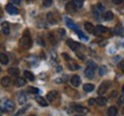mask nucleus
<instances>
[{"label": "nucleus", "mask_w": 124, "mask_h": 116, "mask_svg": "<svg viewBox=\"0 0 124 116\" xmlns=\"http://www.w3.org/2000/svg\"><path fill=\"white\" fill-rule=\"evenodd\" d=\"M66 22H67V25H68V27L70 28V29H74L75 31H77V30H78V28H77V25H76L75 23H74L72 21H71L70 18H66Z\"/></svg>", "instance_id": "17"}, {"label": "nucleus", "mask_w": 124, "mask_h": 116, "mask_svg": "<svg viewBox=\"0 0 124 116\" xmlns=\"http://www.w3.org/2000/svg\"><path fill=\"white\" fill-rule=\"evenodd\" d=\"M118 103H122V105L124 103V95H122V97L118 99Z\"/></svg>", "instance_id": "44"}, {"label": "nucleus", "mask_w": 124, "mask_h": 116, "mask_svg": "<svg viewBox=\"0 0 124 116\" xmlns=\"http://www.w3.org/2000/svg\"><path fill=\"white\" fill-rule=\"evenodd\" d=\"M12 84V80H10V78L9 77H2L1 78V85L2 86H5V87H7V86H9V85Z\"/></svg>", "instance_id": "14"}, {"label": "nucleus", "mask_w": 124, "mask_h": 116, "mask_svg": "<svg viewBox=\"0 0 124 116\" xmlns=\"http://www.w3.org/2000/svg\"><path fill=\"white\" fill-rule=\"evenodd\" d=\"M103 18H105L106 21H111V20L114 18V14L111 13V12H106V13H105Z\"/></svg>", "instance_id": "23"}, {"label": "nucleus", "mask_w": 124, "mask_h": 116, "mask_svg": "<svg viewBox=\"0 0 124 116\" xmlns=\"http://www.w3.org/2000/svg\"><path fill=\"white\" fill-rule=\"evenodd\" d=\"M117 108L115 106H111V107L108 108V110H107V115L108 116H117Z\"/></svg>", "instance_id": "12"}, {"label": "nucleus", "mask_w": 124, "mask_h": 116, "mask_svg": "<svg viewBox=\"0 0 124 116\" xmlns=\"http://www.w3.org/2000/svg\"><path fill=\"white\" fill-rule=\"evenodd\" d=\"M0 62L2 63V64H7V63L9 62L8 56H7L5 53H0Z\"/></svg>", "instance_id": "20"}, {"label": "nucleus", "mask_w": 124, "mask_h": 116, "mask_svg": "<svg viewBox=\"0 0 124 116\" xmlns=\"http://www.w3.org/2000/svg\"><path fill=\"white\" fill-rule=\"evenodd\" d=\"M47 100L48 101H54L55 99H58L59 98V93L58 92H55V91H52V92H49L48 94H47Z\"/></svg>", "instance_id": "10"}, {"label": "nucleus", "mask_w": 124, "mask_h": 116, "mask_svg": "<svg viewBox=\"0 0 124 116\" xmlns=\"http://www.w3.org/2000/svg\"><path fill=\"white\" fill-rule=\"evenodd\" d=\"M70 83H71V85H72V86H75V87L79 86L80 85V77L78 76V75H74V76L71 77Z\"/></svg>", "instance_id": "4"}, {"label": "nucleus", "mask_w": 124, "mask_h": 116, "mask_svg": "<svg viewBox=\"0 0 124 116\" xmlns=\"http://www.w3.org/2000/svg\"><path fill=\"white\" fill-rule=\"evenodd\" d=\"M17 99H18V103H21V105H24V103L27 102V95L25 93H23V92H20L17 94Z\"/></svg>", "instance_id": "9"}, {"label": "nucleus", "mask_w": 124, "mask_h": 116, "mask_svg": "<svg viewBox=\"0 0 124 116\" xmlns=\"http://www.w3.org/2000/svg\"><path fill=\"white\" fill-rule=\"evenodd\" d=\"M76 116H83V115H76Z\"/></svg>", "instance_id": "50"}, {"label": "nucleus", "mask_w": 124, "mask_h": 116, "mask_svg": "<svg viewBox=\"0 0 124 116\" xmlns=\"http://www.w3.org/2000/svg\"><path fill=\"white\" fill-rule=\"evenodd\" d=\"M52 4H53V0H43V5H44V7H49Z\"/></svg>", "instance_id": "33"}, {"label": "nucleus", "mask_w": 124, "mask_h": 116, "mask_svg": "<svg viewBox=\"0 0 124 116\" xmlns=\"http://www.w3.org/2000/svg\"><path fill=\"white\" fill-rule=\"evenodd\" d=\"M69 68H70L71 70H77V69L79 68V66H78V64H76V63H74L72 61H71V63H69Z\"/></svg>", "instance_id": "31"}, {"label": "nucleus", "mask_w": 124, "mask_h": 116, "mask_svg": "<svg viewBox=\"0 0 124 116\" xmlns=\"http://www.w3.org/2000/svg\"><path fill=\"white\" fill-rule=\"evenodd\" d=\"M122 113H123V114H124V109H123V112H122Z\"/></svg>", "instance_id": "51"}, {"label": "nucleus", "mask_w": 124, "mask_h": 116, "mask_svg": "<svg viewBox=\"0 0 124 116\" xmlns=\"http://www.w3.org/2000/svg\"><path fill=\"white\" fill-rule=\"evenodd\" d=\"M61 70H62V67H58V71L60 72V71H61Z\"/></svg>", "instance_id": "48"}, {"label": "nucleus", "mask_w": 124, "mask_h": 116, "mask_svg": "<svg viewBox=\"0 0 124 116\" xmlns=\"http://www.w3.org/2000/svg\"><path fill=\"white\" fill-rule=\"evenodd\" d=\"M95 101H97V103L99 106H105L107 102V99L103 98V97H99L98 99H95Z\"/></svg>", "instance_id": "21"}, {"label": "nucleus", "mask_w": 124, "mask_h": 116, "mask_svg": "<svg viewBox=\"0 0 124 116\" xmlns=\"http://www.w3.org/2000/svg\"><path fill=\"white\" fill-rule=\"evenodd\" d=\"M83 89H84L85 92H92L93 90H94V85L93 84H84V86H83Z\"/></svg>", "instance_id": "22"}, {"label": "nucleus", "mask_w": 124, "mask_h": 116, "mask_svg": "<svg viewBox=\"0 0 124 116\" xmlns=\"http://www.w3.org/2000/svg\"><path fill=\"white\" fill-rule=\"evenodd\" d=\"M37 100V102L39 103L40 106H43V107H46L47 105H48V102H47V100L46 99H44L43 97H38V98L36 99Z\"/></svg>", "instance_id": "19"}, {"label": "nucleus", "mask_w": 124, "mask_h": 116, "mask_svg": "<svg viewBox=\"0 0 124 116\" xmlns=\"http://www.w3.org/2000/svg\"><path fill=\"white\" fill-rule=\"evenodd\" d=\"M24 78L27 80H30V82H33L35 80V76H33V74L31 71H24Z\"/></svg>", "instance_id": "15"}, {"label": "nucleus", "mask_w": 124, "mask_h": 116, "mask_svg": "<svg viewBox=\"0 0 124 116\" xmlns=\"http://www.w3.org/2000/svg\"><path fill=\"white\" fill-rule=\"evenodd\" d=\"M120 68H121V70L124 72V60H122L120 62Z\"/></svg>", "instance_id": "41"}, {"label": "nucleus", "mask_w": 124, "mask_h": 116, "mask_svg": "<svg viewBox=\"0 0 124 116\" xmlns=\"http://www.w3.org/2000/svg\"><path fill=\"white\" fill-rule=\"evenodd\" d=\"M85 29H86V31L90 32V33H93L94 32V30H95V28L93 27V24L92 23H90V22H86L85 23Z\"/></svg>", "instance_id": "16"}, {"label": "nucleus", "mask_w": 124, "mask_h": 116, "mask_svg": "<svg viewBox=\"0 0 124 116\" xmlns=\"http://www.w3.org/2000/svg\"><path fill=\"white\" fill-rule=\"evenodd\" d=\"M28 107H30V106H27V107L22 108L21 110H18V112L16 113V116H18V115H21V114H23V113H24V112H25V110H27V109H28Z\"/></svg>", "instance_id": "36"}, {"label": "nucleus", "mask_w": 124, "mask_h": 116, "mask_svg": "<svg viewBox=\"0 0 124 116\" xmlns=\"http://www.w3.org/2000/svg\"><path fill=\"white\" fill-rule=\"evenodd\" d=\"M95 7H97V9L99 10V12H100V13H102V12L105 10V7H103V6H102L101 4H98L97 6H95Z\"/></svg>", "instance_id": "35"}, {"label": "nucleus", "mask_w": 124, "mask_h": 116, "mask_svg": "<svg viewBox=\"0 0 124 116\" xmlns=\"http://www.w3.org/2000/svg\"><path fill=\"white\" fill-rule=\"evenodd\" d=\"M46 17H47L48 23H51V24H55V23H56V18H55V16H54L53 13H48Z\"/></svg>", "instance_id": "18"}, {"label": "nucleus", "mask_w": 124, "mask_h": 116, "mask_svg": "<svg viewBox=\"0 0 124 116\" xmlns=\"http://www.w3.org/2000/svg\"><path fill=\"white\" fill-rule=\"evenodd\" d=\"M106 44H107V40H103V41H101V43H100V46H105Z\"/></svg>", "instance_id": "47"}, {"label": "nucleus", "mask_w": 124, "mask_h": 116, "mask_svg": "<svg viewBox=\"0 0 124 116\" xmlns=\"http://www.w3.org/2000/svg\"><path fill=\"white\" fill-rule=\"evenodd\" d=\"M83 2H84L83 0H72V4H74L76 8H80L83 6Z\"/></svg>", "instance_id": "27"}, {"label": "nucleus", "mask_w": 124, "mask_h": 116, "mask_svg": "<svg viewBox=\"0 0 124 116\" xmlns=\"http://www.w3.org/2000/svg\"><path fill=\"white\" fill-rule=\"evenodd\" d=\"M0 71H1V68H0Z\"/></svg>", "instance_id": "53"}, {"label": "nucleus", "mask_w": 124, "mask_h": 116, "mask_svg": "<svg viewBox=\"0 0 124 116\" xmlns=\"http://www.w3.org/2000/svg\"><path fill=\"white\" fill-rule=\"evenodd\" d=\"M8 72H9V75H12V76H17L18 75V69L17 68H9Z\"/></svg>", "instance_id": "24"}, {"label": "nucleus", "mask_w": 124, "mask_h": 116, "mask_svg": "<svg viewBox=\"0 0 124 116\" xmlns=\"http://www.w3.org/2000/svg\"><path fill=\"white\" fill-rule=\"evenodd\" d=\"M10 1H12L14 5H20L21 4V0H10Z\"/></svg>", "instance_id": "43"}, {"label": "nucleus", "mask_w": 124, "mask_h": 116, "mask_svg": "<svg viewBox=\"0 0 124 116\" xmlns=\"http://www.w3.org/2000/svg\"><path fill=\"white\" fill-rule=\"evenodd\" d=\"M95 102H97V101H95L94 99H90V100H89V105H90V106H93V105H95Z\"/></svg>", "instance_id": "42"}, {"label": "nucleus", "mask_w": 124, "mask_h": 116, "mask_svg": "<svg viewBox=\"0 0 124 116\" xmlns=\"http://www.w3.org/2000/svg\"><path fill=\"white\" fill-rule=\"evenodd\" d=\"M99 74L101 75V76H105L107 74V67L106 66H101V67L99 68Z\"/></svg>", "instance_id": "28"}, {"label": "nucleus", "mask_w": 124, "mask_h": 116, "mask_svg": "<svg viewBox=\"0 0 124 116\" xmlns=\"http://www.w3.org/2000/svg\"><path fill=\"white\" fill-rule=\"evenodd\" d=\"M67 44H68V46H69L72 51H77V49L79 48V46H80L78 43H76V41H74V40H71V39L67 40Z\"/></svg>", "instance_id": "6"}, {"label": "nucleus", "mask_w": 124, "mask_h": 116, "mask_svg": "<svg viewBox=\"0 0 124 116\" xmlns=\"http://www.w3.org/2000/svg\"><path fill=\"white\" fill-rule=\"evenodd\" d=\"M115 33L116 35H118V36H123L124 35V29L123 28H121L120 25H117L115 28Z\"/></svg>", "instance_id": "25"}, {"label": "nucleus", "mask_w": 124, "mask_h": 116, "mask_svg": "<svg viewBox=\"0 0 124 116\" xmlns=\"http://www.w3.org/2000/svg\"><path fill=\"white\" fill-rule=\"evenodd\" d=\"M75 110H77L78 113H87V109L86 108H84L83 106H79V105H77V106H75Z\"/></svg>", "instance_id": "26"}, {"label": "nucleus", "mask_w": 124, "mask_h": 116, "mask_svg": "<svg viewBox=\"0 0 124 116\" xmlns=\"http://www.w3.org/2000/svg\"><path fill=\"white\" fill-rule=\"evenodd\" d=\"M20 44H21V46H22V47H24V48H30V47H31V45H32V40H31L30 36L28 35V32H27V35L24 33V36L21 38V40H20Z\"/></svg>", "instance_id": "2"}, {"label": "nucleus", "mask_w": 124, "mask_h": 116, "mask_svg": "<svg viewBox=\"0 0 124 116\" xmlns=\"http://www.w3.org/2000/svg\"><path fill=\"white\" fill-rule=\"evenodd\" d=\"M76 32H77V35H78V37H79L80 39H83V40H87V37L85 36V35H84V33H83L82 31H79V30H77Z\"/></svg>", "instance_id": "30"}, {"label": "nucleus", "mask_w": 124, "mask_h": 116, "mask_svg": "<svg viewBox=\"0 0 124 116\" xmlns=\"http://www.w3.org/2000/svg\"><path fill=\"white\" fill-rule=\"evenodd\" d=\"M1 29H2V32H4V35H9V32H10V28H9V23L8 22H4L1 24Z\"/></svg>", "instance_id": "11"}, {"label": "nucleus", "mask_w": 124, "mask_h": 116, "mask_svg": "<svg viewBox=\"0 0 124 116\" xmlns=\"http://www.w3.org/2000/svg\"><path fill=\"white\" fill-rule=\"evenodd\" d=\"M87 66L91 67V68H93V69H95V68H97V64L93 62V61H89V62H87Z\"/></svg>", "instance_id": "37"}, {"label": "nucleus", "mask_w": 124, "mask_h": 116, "mask_svg": "<svg viewBox=\"0 0 124 116\" xmlns=\"http://www.w3.org/2000/svg\"><path fill=\"white\" fill-rule=\"evenodd\" d=\"M115 5H122L124 2V0H111Z\"/></svg>", "instance_id": "39"}, {"label": "nucleus", "mask_w": 124, "mask_h": 116, "mask_svg": "<svg viewBox=\"0 0 124 116\" xmlns=\"http://www.w3.org/2000/svg\"><path fill=\"white\" fill-rule=\"evenodd\" d=\"M72 7H75L72 2H71V4H68V5H67V10H68V12H74V10H75V8H72Z\"/></svg>", "instance_id": "34"}, {"label": "nucleus", "mask_w": 124, "mask_h": 116, "mask_svg": "<svg viewBox=\"0 0 124 116\" xmlns=\"http://www.w3.org/2000/svg\"><path fill=\"white\" fill-rule=\"evenodd\" d=\"M29 92H30L31 94H38L39 93V89H37V87H29Z\"/></svg>", "instance_id": "29"}, {"label": "nucleus", "mask_w": 124, "mask_h": 116, "mask_svg": "<svg viewBox=\"0 0 124 116\" xmlns=\"http://www.w3.org/2000/svg\"><path fill=\"white\" fill-rule=\"evenodd\" d=\"M30 116H35V115H30Z\"/></svg>", "instance_id": "52"}, {"label": "nucleus", "mask_w": 124, "mask_h": 116, "mask_svg": "<svg viewBox=\"0 0 124 116\" xmlns=\"http://www.w3.org/2000/svg\"><path fill=\"white\" fill-rule=\"evenodd\" d=\"M105 32H107V29L103 25H97V28H95V30H94V35L95 36H98V35H101V33H105Z\"/></svg>", "instance_id": "8"}, {"label": "nucleus", "mask_w": 124, "mask_h": 116, "mask_svg": "<svg viewBox=\"0 0 124 116\" xmlns=\"http://www.w3.org/2000/svg\"><path fill=\"white\" fill-rule=\"evenodd\" d=\"M38 41H39V45H41V46H44V45H45V43L41 39H40V38H38Z\"/></svg>", "instance_id": "45"}, {"label": "nucleus", "mask_w": 124, "mask_h": 116, "mask_svg": "<svg viewBox=\"0 0 124 116\" xmlns=\"http://www.w3.org/2000/svg\"><path fill=\"white\" fill-rule=\"evenodd\" d=\"M48 37H49V40H51V41L53 43V45H55V44H56V40H55V38H54L53 36H52V33H49V35H48Z\"/></svg>", "instance_id": "38"}, {"label": "nucleus", "mask_w": 124, "mask_h": 116, "mask_svg": "<svg viewBox=\"0 0 124 116\" xmlns=\"http://www.w3.org/2000/svg\"><path fill=\"white\" fill-rule=\"evenodd\" d=\"M63 56H64V59H67V60H70V58H69V55L66 53H63Z\"/></svg>", "instance_id": "46"}, {"label": "nucleus", "mask_w": 124, "mask_h": 116, "mask_svg": "<svg viewBox=\"0 0 124 116\" xmlns=\"http://www.w3.org/2000/svg\"><path fill=\"white\" fill-rule=\"evenodd\" d=\"M122 91H123V93H124V85H123V87H122Z\"/></svg>", "instance_id": "49"}, {"label": "nucleus", "mask_w": 124, "mask_h": 116, "mask_svg": "<svg viewBox=\"0 0 124 116\" xmlns=\"http://www.w3.org/2000/svg\"><path fill=\"white\" fill-rule=\"evenodd\" d=\"M108 89H109V83H108V82H105V83H102V84L99 86L98 92H99V94H105Z\"/></svg>", "instance_id": "3"}, {"label": "nucleus", "mask_w": 124, "mask_h": 116, "mask_svg": "<svg viewBox=\"0 0 124 116\" xmlns=\"http://www.w3.org/2000/svg\"><path fill=\"white\" fill-rule=\"evenodd\" d=\"M6 10H7V13L12 14V15H14V14H17L18 13V9L14 6V5L12 4H8L7 6H6Z\"/></svg>", "instance_id": "5"}, {"label": "nucleus", "mask_w": 124, "mask_h": 116, "mask_svg": "<svg viewBox=\"0 0 124 116\" xmlns=\"http://www.w3.org/2000/svg\"><path fill=\"white\" fill-rule=\"evenodd\" d=\"M58 32H59V33H61V35H60V36H61V37H63V36H64V35H66V31H64L63 29H59V30H58Z\"/></svg>", "instance_id": "40"}, {"label": "nucleus", "mask_w": 124, "mask_h": 116, "mask_svg": "<svg viewBox=\"0 0 124 116\" xmlns=\"http://www.w3.org/2000/svg\"><path fill=\"white\" fill-rule=\"evenodd\" d=\"M94 70L95 69H93V68H91V67H86V69H85V76L87 77V78H93L94 77Z\"/></svg>", "instance_id": "7"}, {"label": "nucleus", "mask_w": 124, "mask_h": 116, "mask_svg": "<svg viewBox=\"0 0 124 116\" xmlns=\"http://www.w3.org/2000/svg\"><path fill=\"white\" fill-rule=\"evenodd\" d=\"M27 84V79L25 78H21V77H17L16 80H15V85L18 86V87H21V86H24V85Z\"/></svg>", "instance_id": "13"}, {"label": "nucleus", "mask_w": 124, "mask_h": 116, "mask_svg": "<svg viewBox=\"0 0 124 116\" xmlns=\"http://www.w3.org/2000/svg\"><path fill=\"white\" fill-rule=\"evenodd\" d=\"M92 12H93V15H94V17H97V18H99V15H100V12L97 9V7L94 6L92 8Z\"/></svg>", "instance_id": "32"}, {"label": "nucleus", "mask_w": 124, "mask_h": 116, "mask_svg": "<svg viewBox=\"0 0 124 116\" xmlns=\"http://www.w3.org/2000/svg\"><path fill=\"white\" fill-rule=\"evenodd\" d=\"M14 108H15V105L9 99H4L0 101V109L2 112H12V110H14Z\"/></svg>", "instance_id": "1"}]
</instances>
